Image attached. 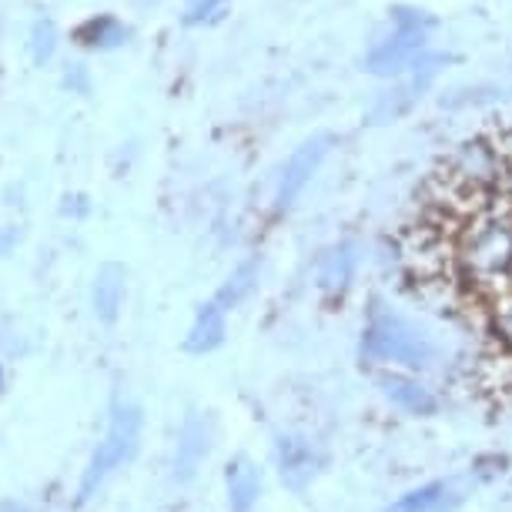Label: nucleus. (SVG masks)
<instances>
[{
    "label": "nucleus",
    "instance_id": "obj_16",
    "mask_svg": "<svg viewBox=\"0 0 512 512\" xmlns=\"http://www.w3.org/2000/svg\"><path fill=\"white\" fill-rule=\"evenodd\" d=\"M57 41H61V34H57V24L41 17V21H34L31 27V57L34 64H47L51 57L57 54Z\"/></svg>",
    "mask_w": 512,
    "mask_h": 512
},
{
    "label": "nucleus",
    "instance_id": "obj_17",
    "mask_svg": "<svg viewBox=\"0 0 512 512\" xmlns=\"http://www.w3.org/2000/svg\"><path fill=\"white\" fill-rule=\"evenodd\" d=\"M225 4H228V0H188V7H185V24H188V27L205 24V21H211V17H215Z\"/></svg>",
    "mask_w": 512,
    "mask_h": 512
},
{
    "label": "nucleus",
    "instance_id": "obj_4",
    "mask_svg": "<svg viewBox=\"0 0 512 512\" xmlns=\"http://www.w3.org/2000/svg\"><path fill=\"white\" fill-rule=\"evenodd\" d=\"M332 144H335L332 134H312V138H305L292 154H288V161L282 164V175H278V185H275V208L278 211L295 208V201L305 195V188L312 185L315 175L322 171Z\"/></svg>",
    "mask_w": 512,
    "mask_h": 512
},
{
    "label": "nucleus",
    "instance_id": "obj_8",
    "mask_svg": "<svg viewBox=\"0 0 512 512\" xmlns=\"http://www.w3.org/2000/svg\"><path fill=\"white\" fill-rule=\"evenodd\" d=\"M124 288H128V268L118 265V262H104L94 275V288H91V298H94V312H98L101 322H114L124 305Z\"/></svg>",
    "mask_w": 512,
    "mask_h": 512
},
{
    "label": "nucleus",
    "instance_id": "obj_1",
    "mask_svg": "<svg viewBox=\"0 0 512 512\" xmlns=\"http://www.w3.org/2000/svg\"><path fill=\"white\" fill-rule=\"evenodd\" d=\"M432 27H436V17L429 11H422V7H409V4L392 7L389 31H382L375 37L372 47L362 57V67L372 77H382V81L402 77L425 51H429Z\"/></svg>",
    "mask_w": 512,
    "mask_h": 512
},
{
    "label": "nucleus",
    "instance_id": "obj_12",
    "mask_svg": "<svg viewBox=\"0 0 512 512\" xmlns=\"http://www.w3.org/2000/svg\"><path fill=\"white\" fill-rule=\"evenodd\" d=\"M228 502H231V512H248L255 506L258 499V489H262V476H258V469L251 466L245 456L231 459L228 462Z\"/></svg>",
    "mask_w": 512,
    "mask_h": 512
},
{
    "label": "nucleus",
    "instance_id": "obj_9",
    "mask_svg": "<svg viewBox=\"0 0 512 512\" xmlns=\"http://www.w3.org/2000/svg\"><path fill=\"white\" fill-rule=\"evenodd\" d=\"M74 37L77 44L91 47V51H118V47L131 41V27L114 14H98L77 27Z\"/></svg>",
    "mask_w": 512,
    "mask_h": 512
},
{
    "label": "nucleus",
    "instance_id": "obj_20",
    "mask_svg": "<svg viewBox=\"0 0 512 512\" xmlns=\"http://www.w3.org/2000/svg\"><path fill=\"white\" fill-rule=\"evenodd\" d=\"M0 512H24V509L14 506V502H4V506H0Z\"/></svg>",
    "mask_w": 512,
    "mask_h": 512
},
{
    "label": "nucleus",
    "instance_id": "obj_3",
    "mask_svg": "<svg viewBox=\"0 0 512 512\" xmlns=\"http://www.w3.org/2000/svg\"><path fill=\"white\" fill-rule=\"evenodd\" d=\"M138 436H141V412L134 409V405H121V409H114L108 436H104L98 452H94L88 472H84L81 502H88L94 496V489H98L114 469L124 466V462L134 456V449H138Z\"/></svg>",
    "mask_w": 512,
    "mask_h": 512
},
{
    "label": "nucleus",
    "instance_id": "obj_14",
    "mask_svg": "<svg viewBox=\"0 0 512 512\" xmlns=\"http://www.w3.org/2000/svg\"><path fill=\"white\" fill-rule=\"evenodd\" d=\"M278 466H282V479L292 489H302L305 482L315 476V456L302 439L278 442Z\"/></svg>",
    "mask_w": 512,
    "mask_h": 512
},
{
    "label": "nucleus",
    "instance_id": "obj_7",
    "mask_svg": "<svg viewBox=\"0 0 512 512\" xmlns=\"http://www.w3.org/2000/svg\"><path fill=\"white\" fill-rule=\"evenodd\" d=\"M375 382H379L385 399L392 405H399V409L409 415H432L439 409V399L432 395V389H425L419 379H412V375H405V372H395V369L382 372Z\"/></svg>",
    "mask_w": 512,
    "mask_h": 512
},
{
    "label": "nucleus",
    "instance_id": "obj_10",
    "mask_svg": "<svg viewBox=\"0 0 512 512\" xmlns=\"http://www.w3.org/2000/svg\"><path fill=\"white\" fill-rule=\"evenodd\" d=\"M221 342H225V308L218 302H208L198 308L195 325H191V332L185 338V349L191 355H205L215 352Z\"/></svg>",
    "mask_w": 512,
    "mask_h": 512
},
{
    "label": "nucleus",
    "instance_id": "obj_19",
    "mask_svg": "<svg viewBox=\"0 0 512 512\" xmlns=\"http://www.w3.org/2000/svg\"><path fill=\"white\" fill-rule=\"evenodd\" d=\"M17 241V231L14 228H0V255H7V251L14 248Z\"/></svg>",
    "mask_w": 512,
    "mask_h": 512
},
{
    "label": "nucleus",
    "instance_id": "obj_21",
    "mask_svg": "<svg viewBox=\"0 0 512 512\" xmlns=\"http://www.w3.org/2000/svg\"><path fill=\"white\" fill-rule=\"evenodd\" d=\"M0 389H4V369H0Z\"/></svg>",
    "mask_w": 512,
    "mask_h": 512
},
{
    "label": "nucleus",
    "instance_id": "obj_15",
    "mask_svg": "<svg viewBox=\"0 0 512 512\" xmlns=\"http://www.w3.org/2000/svg\"><path fill=\"white\" fill-rule=\"evenodd\" d=\"M446 496H449L446 482H432V486L415 489L402 502H395L392 512H442L446 509Z\"/></svg>",
    "mask_w": 512,
    "mask_h": 512
},
{
    "label": "nucleus",
    "instance_id": "obj_5",
    "mask_svg": "<svg viewBox=\"0 0 512 512\" xmlns=\"http://www.w3.org/2000/svg\"><path fill=\"white\" fill-rule=\"evenodd\" d=\"M355 272H359V245L355 241H335L332 248L322 251L315 268V282L318 292L325 298H342L355 282Z\"/></svg>",
    "mask_w": 512,
    "mask_h": 512
},
{
    "label": "nucleus",
    "instance_id": "obj_6",
    "mask_svg": "<svg viewBox=\"0 0 512 512\" xmlns=\"http://www.w3.org/2000/svg\"><path fill=\"white\" fill-rule=\"evenodd\" d=\"M211 439H215V422H211V415L191 412L185 425H181V436H178V456H175L178 479L195 476V469L208 459Z\"/></svg>",
    "mask_w": 512,
    "mask_h": 512
},
{
    "label": "nucleus",
    "instance_id": "obj_18",
    "mask_svg": "<svg viewBox=\"0 0 512 512\" xmlns=\"http://www.w3.org/2000/svg\"><path fill=\"white\" fill-rule=\"evenodd\" d=\"M64 88H71L74 94H88L91 91V77H88V67L84 64H71L64 71Z\"/></svg>",
    "mask_w": 512,
    "mask_h": 512
},
{
    "label": "nucleus",
    "instance_id": "obj_2",
    "mask_svg": "<svg viewBox=\"0 0 512 512\" xmlns=\"http://www.w3.org/2000/svg\"><path fill=\"white\" fill-rule=\"evenodd\" d=\"M362 359L379 365H402V369L415 372L436 362V345L405 315L375 305L362 332Z\"/></svg>",
    "mask_w": 512,
    "mask_h": 512
},
{
    "label": "nucleus",
    "instance_id": "obj_11",
    "mask_svg": "<svg viewBox=\"0 0 512 512\" xmlns=\"http://www.w3.org/2000/svg\"><path fill=\"white\" fill-rule=\"evenodd\" d=\"M258 275H262V258H258V255H251V258H245V262H238L235 268H231V275L225 278V285L218 288L215 302L225 308V312L238 308L241 302H248L251 292L258 288Z\"/></svg>",
    "mask_w": 512,
    "mask_h": 512
},
{
    "label": "nucleus",
    "instance_id": "obj_13",
    "mask_svg": "<svg viewBox=\"0 0 512 512\" xmlns=\"http://www.w3.org/2000/svg\"><path fill=\"white\" fill-rule=\"evenodd\" d=\"M419 98H422V91L415 88L409 77H405V74H402V77H395L389 88L379 91V98H375V104H372V121H375V124L399 121L402 114L409 111Z\"/></svg>",
    "mask_w": 512,
    "mask_h": 512
}]
</instances>
